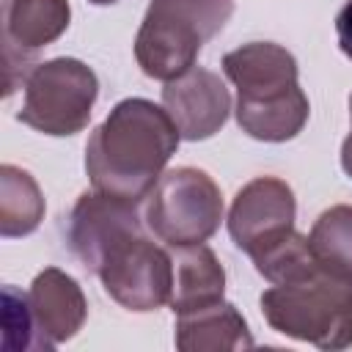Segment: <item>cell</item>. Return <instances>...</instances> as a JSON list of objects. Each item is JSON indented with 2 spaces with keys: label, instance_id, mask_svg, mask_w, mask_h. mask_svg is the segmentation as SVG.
I'll return each mask as SVG.
<instances>
[{
  "label": "cell",
  "instance_id": "1",
  "mask_svg": "<svg viewBox=\"0 0 352 352\" xmlns=\"http://www.w3.org/2000/svg\"><path fill=\"white\" fill-rule=\"evenodd\" d=\"M179 129L148 99H121L85 143V173L99 192L143 201L179 148Z\"/></svg>",
  "mask_w": 352,
  "mask_h": 352
},
{
  "label": "cell",
  "instance_id": "2",
  "mask_svg": "<svg viewBox=\"0 0 352 352\" xmlns=\"http://www.w3.org/2000/svg\"><path fill=\"white\" fill-rule=\"evenodd\" d=\"M223 72L236 88V124L264 143L297 138L311 104L297 82L294 55L272 41H250L223 55Z\"/></svg>",
  "mask_w": 352,
  "mask_h": 352
},
{
  "label": "cell",
  "instance_id": "3",
  "mask_svg": "<svg viewBox=\"0 0 352 352\" xmlns=\"http://www.w3.org/2000/svg\"><path fill=\"white\" fill-rule=\"evenodd\" d=\"M231 14L234 0H151L135 36L138 66L151 80L182 77Z\"/></svg>",
  "mask_w": 352,
  "mask_h": 352
},
{
  "label": "cell",
  "instance_id": "4",
  "mask_svg": "<svg viewBox=\"0 0 352 352\" xmlns=\"http://www.w3.org/2000/svg\"><path fill=\"white\" fill-rule=\"evenodd\" d=\"M258 302L267 324L280 336L327 352L352 346V283L324 270L302 280L278 283Z\"/></svg>",
  "mask_w": 352,
  "mask_h": 352
},
{
  "label": "cell",
  "instance_id": "5",
  "mask_svg": "<svg viewBox=\"0 0 352 352\" xmlns=\"http://www.w3.org/2000/svg\"><path fill=\"white\" fill-rule=\"evenodd\" d=\"M99 80L77 58H52L36 63L25 80V99L16 118L50 138H69L88 126Z\"/></svg>",
  "mask_w": 352,
  "mask_h": 352
},
{
  "label": "cell",
  "instance_id": "6",
  "mask_svg": "<svg viewBox=\"0 0 352 352\" xmlns=\"http://www.w3.org/2000/svg\"><path fill=\"white\" fill-rule=\"evenodd\" d=\"M223 220V195L201 168H173L160 176L146 201L148 231L170 245L187 248L206 242Z\"/></svg>",
  "mask_w": 352,
  "mask_h": 352
},
{
  "label": "cell",
  "instance_id": "7",
  "mask_svg": "<svg viewBox=\"0 0 352 352\" xmlns=\"http://www.w3.org/2000/svg\"><path fill=\"white\" fill-rule=\"evenodd\" d=\"M96 275L104 292L126 311L146 314L170 302L173 261L146 234H135L116 245Z\"/></svg>",
  "mask_w": 352,
  "mask_h": 352
},
{
  "label": "cell",
  "instance_id": "8",
  "mask_svg": "<svg viewBox=\"0 0 352 352\" xmlns=\"http://www.w3.org/2000/svg\"><path fill=\"white\" fill-rule=\"evenodd\" d=\"M135 234H143L140 201L110 192H82L69 217V248L94 275L107 253Z\"/></svg>",
  "mask_w": 352,
  "mask_h": 352
},
{
  "label": "cell",
  "instance_id": "9",
  "mask_svg": "<svg viewBox=\"0 0 352 352\" xmlns=\"http://www.w3.org/2000/svg\"><path fill=\"white\" fill-rule=\"evenodd\" d=\"M297 201L292 187L275 176H258L248 182L228 212V234L239 250L253 256L258 248L294 228Z\"/></svg>",
  "mask_w": 352,
  "mask_h": 352
},
{
  "label": "cell",
  "instance_id": "10",
  "mask_svg": "<svg viewBox=\"0 0 352 352\" xmlns=\"http://www.w3.org/2000/svg\"><path fill=\"white\" fill-rule=\"evenodd\" d=\"M72 22L69 0H3V58L6 96L16 88V72L30 74L36 50L58 41Z\"/></svg>",
  "mask_w": 352,
  "mask_h": 352
},
{
  "label": "cell",
  "instance_id": "11",
  "mask_svg": "<svg viewBox=\"0 0 352 352\" xmlns=\"http://www.w3.org/2000/svg\"><path fill=\"white\" fill-rule=\"evenodd\" d=\"M162 107L176 124L182 140H206L223 129L231 113V94L226 82L201 66H192L162 88Z\"/></svg>",
  "mask_w": 352,
  "mask_h": 352
},
{
  "label": "cell",
  "instance_id": "12",
  "mask_svg": "<svg viewBox=\"0 0 352 352\" xmlns=\"http://www.w3.org/2000/svg\"><path fill=\"white\" fill-rule=\"evenodd\" d=\"M28 305L41 349H55L72 341L88 316V302L80 283L58 267H47L33 278Z\"/></svg>",
  "mask_w": 352,
  "mask_h": 352
},
{
  "label": "cell",
  "instance_id": "13",
  "mask_svg": "<svg viewBox=\"0 0 352 352\" xmlns=\"http://www.w3.org/2000/svg\"><path fill=\"white\" fill-rule=\"evenodd\" d=\"M250 346L248 322L226 300L176 316V349L182 352H239Z\"/></svg>",
  "mask_w": 352,
  "mask_h": 352
},
{
  "label": "cell",
  "instance_id": "14",
  "mask_svg": "<svg viewBox=\"0 0 352 352\" xmlns=\"http://www.w3.org/2000/svg\"><path fill=\"white\" fill-rule=\"evenodd\" d=\"M176 267H173V292L170 308L173 314L198 311L214 305L226 294V270L217 261L214 250L201 245L176 248Z\"/></svg>",
  "mask_w": 352,
  "mask_h": 352
},
{
  "label": "cell",
  "instance_id": "15",
  "mask_svg": "<svg viewBox=\"0 0 352 352\" xmlns=\"http://www.w3.org/2000/svg\"><path fill=\"white\" fill-rule=\"evenodd\" d=\"M44 220V195L36 179L16 168H0V234L6 239L33 234Z\"/></svg>",
  "mask_w": 352,
  "mask_h": 352
},
{
  "label": "cell",
  "instance_id": "16",
  "mask_svg": "<svg viewBox=\"0 0 352 352\" xmlns=\"http://www.w3.org/2000/svg\"><path fill=\"white\" fill-rule=\"evenodd\" d=\"M308 242L316 256V264L327 275L352 283V206L349 204L324 209L316 217L308 234Z\"/></svg>",
  "mask_w": 352,
  "mask_h": 352
},
{
  "label": "cell",
  "instance_id": "17",
  "mask_svg": "<svg viewBox=\"0 0 352 352\" xmlns=\"http://www.w3.org/2000/svg\"><path fill=\"white\" fill-rule=\"evenodd\" d=\"M256 272L261 278H267L272 286L278 283H292V280H302L314 272H319L322 267L316 264V256L311 250L308 236L297 234L294 228L286 231L283 236L272 239L270 245L258 248L253 256Z\"/></svg>",
  "mask_w": 352,
  "mask_h": 352
},
{
  "label": "cell",
  "instance_id": "18",
  "mask_svg": "<svg viewBox=\"0 0 352 352\" xmlns=\"http://www.w3.org/2000/svg\"><path fill=\"white\" fill-rule=\"evenodd\" d=\"M3 327H6V349H41L33 314L28 305V294L16 292L14 286L3 289Z\"/></svg>",
  "mask_w": 352,
  "mask_h": 352
},
{
  "label": "cell",
  "instance_id": "19",
  "mask_svg": "<svg viewBox=\"0 0 352 352\" xmlns=\"http://www.w3.org/2000/svg\"><path fill=\"white\" fill-rule=\"evenodd\" d=\"M336 36H338L341 52L352 60V0H346V6L336 16Z\"/></svg>",
  "mask_w": 352,
  "mask_h": 352
},
{
  "label": "cell",
  "instance_id": "20",
  "mask_svg": "<svg viewBox=\"0 0 352 352\" xmlns=\"http://www.w3.org/2000/svg\"><path fill=\"white\" fill-rule=\"evenodd\" d=\"M341 168H344V173L352 179V132H349L346 140L341 143Z\"/></svg>",
  "mask_w": 352,
  "mask_h": 352
},
{
  "label": "cell",
  "instance_id": "21",
  "mask_svg": "<svg viewBox=\"0 0 352 352\" xmlns=\"http://www.w3.org/2000/svg\"><path fill=\"white\" fill-rule=\"evenodd\" d=\"M88 3H94V6H113V3H118V0H88Z\"/></svg>",
  "mask_w": 352,
  "mask_h": 352
},
{
  "label": "cell",
  "instance_id": "22",
  "mask_svg": "<svg viewBox=\"0 0 352 352\" xmlns=\"http://www.w3.org/2000/svg\"><path fill=\"white\" fill-rule=\"evenodd\" d=\"M349 116H352V96H349Z\"/></svg>",
  "mask_w": 352,
  "mask_h": 352
}]
</instances>
